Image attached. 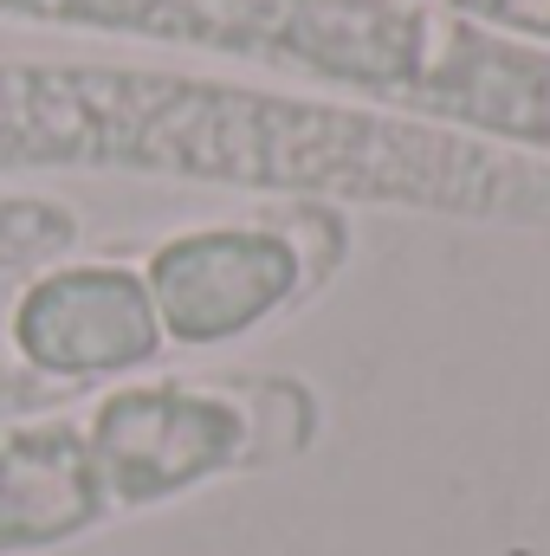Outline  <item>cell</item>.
<instances>
[{
	"label": "cell",
	"mask_w": 550,
	"mask_h": 556,
	"mask_svg": "<svg viewBox=\"0 0 550 556\" xmlns=\"http://www.w3.org/2000/svg\"><path fill=\"white\" fill-rule=\"evenodd\" d=\"M85 446L104 485V511H137L175 498L214 472L253 459V408L214 389L162 382V389H117L85 420Z\"/></svg>",
	"instance_id": "cell-1"
},
{
	"label": "cell",
	"mask_w": 550,
	"mask_h": 556,
	"mask_svg": "<svg viewBox=\"0 0 550 556\" xmlns=\"http://www.w3.org/2000/svg\"><path fill=\"white\" fill-rule=\"evenodd\" d=\"M285 227H195L149 253V304L175 343H234L304 291Z\"/></svg>",
	"instance_id": "cell-2"
},
{
	"label": "cell",
	"mask_w": 550,
	"mask_h": 556,
	"mask_svg": "<svg viewBox=\"0 0 550 556\" xmlns=\"http://www.w3.org/2000/svg\"><path fill=\"white\" fill-rule=\"evenodd\" d=\"M13 350L59 382L130 376L155 363L162 324L149 285L130 266H59L39 273L13 304Z\"/></svg>",
	"instance_id": "cell-3"
},
{
	"label": "cell",
	"mask_w": 550,
	"mask_h": 556,
	"mask_svg": "<svg viewBox=\"0 0 550 556\" xmlns=\"http://www.w3.org/2000/svg\"><path fill=\"white\" fill-rule=\"evenodd\" d=\"M104 518L85 427L39 420L0 446V551H46Z\"/></svg>",
	"instance_id": "cell-4"
},
{
	"label": "cell",
	"mask_w": 550,
	"mask_h": 556,
	"mask_svg": "<svg viewBox=\"0 0 550 556\" xmlns=\"http://www.w3.org/2000/svg\"><path fill=\"white\" fill-rule=\"evenodd\" d=\"M0 7H13V13H39L46 0H0Z\"/></svg>",
	"instance_id": "cell-5"
}]
</instances>
